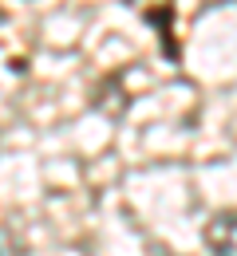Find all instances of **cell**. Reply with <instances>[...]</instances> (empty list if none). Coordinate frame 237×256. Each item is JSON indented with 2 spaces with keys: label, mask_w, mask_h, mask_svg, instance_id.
<instances>
[{
  "label": "cell",
  "mask_w": 237,
  "mask_h": 256,
  "mask_svg": "<svg viewBox=\"0 0 237 256\" xmlns=\"http://www.w3.org/2000/svg\"><path fill=\"white\" fill-rule=\"evenodd\" d=\"M205 248L213 256H237V213L233 209H221L205 221Z\"/></svg>",
  "instance_id": "cell-1"
}]
</instances>
